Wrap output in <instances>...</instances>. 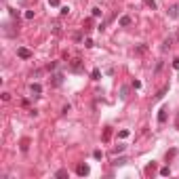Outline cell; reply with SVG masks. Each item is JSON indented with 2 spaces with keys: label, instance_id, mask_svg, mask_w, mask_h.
Instances as JSON below:
<instances>
[{
  "label": "cell",
  "instance_id": "1",
  "mask_svg": "<svg viewBox=\"0 0 179 179\" xmlns=\"http://www.w3.org/2000/svg\"><path fill=\"white\" fill-rule=\"evenodd\" d=\"M76 173H78L80 177H87V175H89V173H91L89 164H78V167H76Z\"/></svg>",
  "mask_w": 179,
  "mask_h": 179
},
{
  "label": "cell",
  "instance_id": "2",
  "mask_svg": "<svg viewBox=\"0 0 179 179\" xmlns=\"http://www.w3.org/2000/svg\"><path fill=\"white\" fill-rule=\"evenodd\" d=\"M17 55H19L21 59H30V57H32V51L25 48V46H21V48H17Z\"/></svg>",
  "mask_w": 179,
  "mask_h": 179
},
{
  "label": "cell",
  "instance_id": "3",
  "mask_svg": "<svg viewBox=\"0 0 179 179\" xmlns=\"http://www.w3.org/2000/svg\"><path fill=\"white\" fill-rule=\"evenodd\" d=\"M30 91H32V95H40V93H42V87H40L38 82H32V85H30Z\"/></svg>",
  "mask_w": 179,
  "mask_h": 179
},
{
  "label": "cell",
  "instance_id": "4",
  "mask_svg": "<svg viewBox=\"0 0 179 179\" xmlns=\"http://www.w3.org/2000/svg\"><path fill=\"white\" fill-rule=\"evenodd\" d=\"M131 23H133V19H131L129 15H124V17H120V25H122V28H129Z\"/></svg>",
  "mask_w": 179,
  "mask_h": 179
},
{
  "label": "cell",
  "instance_id": "5",
  "mask_svg": "<svg viewBox=\"0 0 179 179\" xmlns=\"http://www.w3.org/2000/svg\"><path fill=\"white\" fill-rule=\"evenodd\" d=\"M167 112H169L167 108H162V110L158 112V122H160V124H162V122H167Z\"/></svg>",
  "mask_w": 179,
  "mask_h": 179
},
{
  "label": "cell",
  "instance_id": "6",
  "mask_svg": "<svg viewBox=\"0 0 179 179\" xmlns=\"http://www.w3.org/2000/svg\"><path fill=\"white\" fill-rule=\"evenodd\" d=\"M72 70H74V72H80V70H82V63H80V59H74V61H72Z\"/></svg>",
  "mask_w": 179,
  "mask_h": 179
},
{
  "label": "cell",
  "instance_id": "7",
  "mask_svg": "<svg viewBox=\"0 0 179 179\" xmlns=\"http://www.w3.org/2000/svg\"><path fill=\"white\" fill-rule=\"evenodd\" d=\"M169 15H171L173 19H177V17H179V6H171V11H169Z\"/></svg>",
  "mask_w": 179,
  "mask_h": 179
},
{
  "label": "cell",
  "instance_id": "8",
  "mask_svg": "<svg viewBox=\"0 0 179 179\" xmlns=\"http://www.w3.org/2000/svg\"><path fill=\"white\" fill-rule=\"evenodd\" d=\"M154 171H156V162H150V164L145 167V173H148V175H152Z\"/></svg>",
  "mask_w": 179,
  "mask_h": 179
},
{
  "label": "cell",
  "instance_id": "9",
  "mask_svg": "<svg viewBox=\"0 0 179 179\" xmlns=\"http://www.w3.org/2000/svg\"><path fill=\"white\" fill-rule=\"evenodd\" d=\"M30 148V139H21V152H28Z\"/></svg>",
  "mask_w": 179,
  "mask_h": 179
},
{
  "label": "cell",
  "instance_id": "10",
  "mask_svg": "<svg viewBox=\"0 0 179 179\" xmlns=\"http://www.w3.org/2000/svg\"><path fill=\"white\" fill-rule=\"evenodd\" d=\"M110 137H112V129L108 127V129L103 131V141H110Z\"/></svg>",
  "mask_w": 179,
  "mask_h": 179
},
{
  "label": "cell",
  "instance_id": "11",
  "mask_svg": "<svg viewBox=\"0 0 179 179\" xmlns=\"http://www.w3.org/2000/svg\"><path fill=\"white\" fill-rule=\"evenodd\" d=\"M99 76H101V72H99V70L95 68V70L91 72V78H93V80H99Z\"/></svg>",
  "mask_w": 179,
  "mask_h": 179
},
{
  "label": "cell",
  "instance_id": "12",
  "mask_svg": "<svg viewBox=\"0 0 179 179\" xmlns=\"http://www.w3.org/2000/svg\"><path fill=\"white\" fill-rule=\"evenodd\" d=\"M160 175H162V177L171 175V167H162V169H160Z\"/></svg>",
  "mask_w": 179,
  "mask_h": 179
},
{
  "label": "cell",
  "instance_id": "13",
  "mask_svg": "<svg viewBox=\"0 0 179 179\" xmlns=\"http://www.w3.org/2000/svg\"><path fill=\"white\" fill-rule=\"evenodd\" d=\"M55 177H68V171H65V169H59V171H57V173H55Z\"/></svg>",
  "mask_w": 179,
  "mask_h": 179
},
{
  "label": "cell",
  "instance_id": "14",
  "mask_svg": "<svg viewBox=\"0 0 179 179\" xmlns=\"http://www.w3.org/2000/svg\"><path fill=\"white\" fill-rule=\"evenodd\" d=\"M171 45H173V38H167V40H164V45H162V48L167 51V48H169Z\"/></svg>",
  "mask_w": 179,
  "mask_h": 179
},
{
  "label": "cell",
  "instance_id": "15",
  "mask_svg": "<svg viewBox=\"0 0 179 179\" xmlns=\"http://www.w3.org/2000/svg\"><path fill=\"white\" fill-rule=\"evenodd\" d=\"M93 17H101V8H99V6L93 8Z\"/></svg>",
  "mask_w": 179,
  "mask_h": 179
},
{
  "label": "cell",
  "instance_id": "16",
  "mask_svg": "<svg viewBox=\"0 0 179 179\" xmlns=\"http://www.w3.org/2000/svg\"><path fill=\"white\" fill-rule=\"evenodd\" d=\"M143 2H145V4H148V6H150V8H152V11H154V8H156V2H154V0H143Z\"/></svg>",
  "mask_w": 179,
  "mask_h": 179
},
{
  "label": "cell",
  "instance_id": "17",
  "mask_svg": "<svg viewBox=\"0 0 179 179\" xmlns=\"http://www.w3.org/2000/svg\"><path fill=\"white\" fill-rule=\"evenodd\" d=\"M118 137H120V139H127V137H129V131H127V129H124V131H120Z\"/></svg>",
  "mask_w": 179,
  "mask_h": 179
},
{
  "label": "cell",
  "instance_id": "18",
  "mask_svg": "<svg viewBox=\"0 0 179 179\" xmlns=\"http://www.w3.org/2000/svg\"><path fill=\"white\" fill-rule=\"evenodd\" d=\"M53 78H55V85H57V87H59V85H61V74H55V76H53Z\"/></svg>",
  "mask_w": 179,
  "mask_h": 179
},
{
  "label": "cell",
  "instance_id": "19",
  "mask_svg": "<svg viewBox=\"0 0 179 179\" xmlns=\"http://www.w3.org/2000/svg\"><path fill=\"white\" fill-rule=\"evenodd\" d=\"M101 156H103V154H101V150H95V152H93V158H97V160H99Z\"/></svg>",
  "mask_w": 179,
  "mask_h": 179
},
{
  "label": "cell",
  "instance_id": "20",
  "mask_svg": "<svg viewBox=\"0 0 179 179\" xmlns=\"http://www.w3.org/2000/svg\"><path fill=\"white\" fill-rule=\"evenodd\" d=\"M175 154H177V150H169V152H167V160H169V158H173Z\"/></svg>",
  "mask_w": 179,
  "mask_h": 179
},
{
  "label": "cell",
  "instance_id": "21",
  "mask_svg": "<svg viewBox=\"0 0 179 179\" xmlns=\"http://www.w3.org/2000/svg\"><path fill=\"white\" fill-rule=\"evenodd\" d=\"M25 19H34V11H25Z\"/></svg>",
  "mask_w": 179,
  "mask_h": 179
},
{
  "label": "cell",
  "instance_id": "22",
  "mask_svg": "<svg viewBox=\"0 0 179 179\" xmlns=\"http://www.w3.org/2000/svg\"><path fill=\"white\" fill-rule=\"evenodd\" d=\"M124 162H127V158H116L114 160V164H124Z\"/></svg>",
  "mask_w": 179,
  "mask_h": 179
},
{
  "label": "cell",
  "instance_id": "23",
  "mask_svg": "<svg viewBox=\"0 0 179 179\" xmlns=\"http://www.w3.org/2000/svg\"><path fill=\"white\" fill-rule=\"evenodd\" d=\"M164 93H167V89H162V91H160V93L156 95V99H162V97H164Z\"/></svg>",
  "mask_w": 179,
  "mask_h": 179
},
{
  "label": "cell",
  "instance_id": "24",
  "mask_svg": "<svg viewBox=\"0 0 179 179\" xmlns=\"http://www.w3.org/2000/svg\"><path fill=\"white\" fill-rule=\"evenodd\" d=\"M48 4L51 6H59V0H48Z\"/></svg>",
  "mask_w": 179,
  "mask_h": 179
},
{
  "label": "cell",
  "instance_id": "25",
  "mask_svg": "<svg viewBox=\"0 0 179 179\" xmlns=\"http://www.w3.org/2000/svg\"><path fill=\"white\" fill-rule=\"evenodd\" d=\"M85 46H89V48H91V46H93V40H91V38H87V40H85Z\"/></svg>",
  "mask_w": 179,
  "mask_h": 179
},
{
  "label": "cell",
  "instance_id": "26",
  "mask_svg": "<svg viewBox=\"0 0 179 179\" xmlns=\"http://www.w3.org/2000/svg\"><path fill=\"white\" fill-rule=\"evenodd\" d=\"M175 129L179 131V112H177V118H175Z\"/></svg>",
  "mask_w": 179,
  "mask_h": 179
},
{
  "label": "cell",
  "instance_id": "27",
  "mask_svg": "<svg viewBox=\"0 0 179 179\" xmlns=\"http://www.w3.org/2000/svg\"><path fill=\"white\" fill-rule=\"evenodd\" d=\"M173 68H175V70H179V59H175V61H173Z\"/></svg>",
  "mask_w": 179,
  "mask_h": 179
},
{
  "label": "cell",
  "instance_id": "28",
  "mask_svg": "<svg viewBox=\"0 0 179 179\" xmlns=\"http://www.w3.org/2000/svg\"><path fill=\"white\" fill-rule=\"evenodd\" d=\"M177 38H179V36H177Z\"/></svg>",
  "mask_w": 179,
  "mask_h": 179
}]
</instances>
